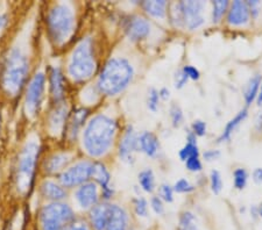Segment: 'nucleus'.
Returning a JSON list of instances; mask_svg holds the SVG:
<instances>
[{
  "label": "nucleus",
  "mask_w": 262,
  "mask_h": 230,
  "mask_svg": "<svg viewBox=\"0 0 262 230\" xmlns=\"http://www.w3.org/2000/svg\"><path fill=\"white\" fill-rule=\"evenodd\" d=\"M50 90H52V95L55 101H61L64 97V77L61 70L57 68L53 69L50 72Z\"/></svg>",
  "instance_id": "16"
},
{
  "label": "nucleus",
  "mask_w": 262,
  "mask_h": 230,
  "mask_svg": "<svg viewBox=\"0 0 262 230\" xmlns=\"http://www.w3.org/2000/svg\"><path fill=\"white\" fill-rule=\"evenodd\" d=\"M159 95L161 97L162 99H167L169 97V91L167 89H162L161 91L159 92Z\"/></svg>",
  "instance_id": "48"
},
{
  "label": "nucleus",
  "mask_w": 262,
  "mask_h": 230,
  "mask_svg": "<svg viewBox=\"0 0 262 230\" xmlns=\"http://www.w3.org/2000/svg\"><path fill=\"white\" fill-rule=\"evenodd\" d=\"M151 207H153V211L156 214H162L163 213V203L159 196H154L151 199Z\"/></svg>",
  "instance_id": "40"
},
{
  "label": "nucleus",
  "mask_w": 262,
  "mask_h": 230,
  "mask_svg": "<svg viewBox=\"0 0 262 230\" xmlns=\"http://www.w3.org/2000/svg\"><path fill=\"white\" fill-rule=\"evenodd\" d=\"M247 118V110H243L242 112H239L238 114L235 115L234 119H232L229 123L226 124L225 129H224V132L222 134V136L219 137V142H223V141H226L229 140L232 133L235 131V128L238 127V125L243 122V121Z\"/></svg>",
  "instance_id": "24"
},
{
  "label": "nucleus",
  "mask_w": 262,
  "mask_h": 230,
  "mask_svg": "<svg viewBox=\"0 0 262 230\" xmlns=\"http://www.w3.org/2000/svg\"><path fill=\"white\" fill-rule=\"evenodd\" d=\"M180 230H200L197 224V219L190 212H184L180 217Z\"/></svg>",
  "instance_id": "28"
},
{
  "label": "nucleus",
  "mask_w": 262,
  "mask_h": 230,
  "mask_svg": "<svg viewBox=\"0 0 262 230\" xmlns=\"http://www.w3.org/2000/svg\"><path fill=\"white\" fill-rule=\"evenodd\" d=\"M40 220L42 230H63L74 220V212L66 203L55 202L43 207Z\"/></svg>",
  "instance_id": "7"
},
{
  "label": "nucleus",
  "mask_w": 262,
  "mask_h": 230,
  "mask_svg": "<svg viewBox=\"0 0 262 230\" xmlns=\"http://www.w3.org/2000/svg\"><path fill=\"white\" fill-rule=\"evenodd\" d=\"M253 179L257 184H262V169H256L253 173Z\"/></svg>",
  "instance_id": "46"
},
{
  "label": "nucleus",
  "mask_w": 262,
  "mask_h": 230,
  "mask_svg": "<svg viewBox=\"0 0 262 230\" xmlns=\"http://www.w3.org/2000/svg\"><path fill=\"white\" fill-rule=\"evenodd\" d=\"M116 134V122L105 115H97L89 122L84 132V145L94 157H99L107 151Z\"/></svg>",
  "instance_id": "1"
},
{
  "label": "nucleus",
  "mask_w": 262,
  "mask_h": 230,
  "mask_svg": "<svg viewBox=\"0 0 262 230\" xmlns=\"http://www.w3.org/2000/svg\"><path fill=\"white\" fill-rule=\"evenodd\" d=\"M45 85L46 77L42 72L35 74L29 84L26 94V111L31 115L36 114L37 110H39L42 98H43Z\"/></svg>",
  "instance_id": "10"
},
{
  "label": "nucleus",
  "mask_w": 262,
  "mask_h": 230,
  "mask_svg": "<svg viewBox=\"0 0 262 230\" xmlns=\"http://www.w3.org/2000/svg\"><path fill=\"white\" fill-rule=\"evenodd\" d=\"M159 98H160L159 92L154 89H151L149 92V97H148V107H149L151 111L155 112L158 110Z\"/></svg>",
  "instance_id": "36"
},
{
  "label": "nucleus",
  "mask_w": 262,
  "mask_h": 230,
  "mask_svg": "<svg viewBox=\"0 0 262 230\" xmlns=\"http://www.w3.org/2000/svg\"><path fill=\"white\" fill-rule=\"evenodd\" d=\"M37 156H39V145L34 141L27 143L20 155L16 179H18L19 190L23 193H26L32 185Z\"/></svg>",
  "instance_id": "6"
},
{
  "label": "nucleus",
  "mask_w": 262,
  "mask_h": 230,
  "mask_svg": "<svg viewBox=\"0 0 262 230\" xmlns=\"http://www.w3.org/2000/svg\"><path fill=\"white\" fill-rule=\"evenodd\" d=\"M230 3L227 0H218V2H213V21L218 22L219 20L223 18V15L227 11Z\"/></svg>",
  "instance_id": "30"
},
{
  "label": "nucleus",
  "mask_w": 262,
  "mask_h": 230,
  "mask_svg": "<svg viewBox=\"0 0 262 230\" xmlns=\"http://www.w3.org/2000/svg\"><path fill=\"white\" fill-rule=\"evenodd\" d=\"M139 149V139L132 127L126 129V133L119 146V155L124 161H132L133 152Z\"/></svg>",
  "instance_id": "14"
},
{
  "label": "nucleus",
  "mask_w": 262,
  "mask_h": 230,
  "mask_svg": "<svg viewBox=\"0 0 262 230\" xmlns=\"http://www.w3.org/2000/svg\"><path fill=\"white\" fill-rule=\"evenodd\" d=\"M170 116L172 120V124H174L175 127H179V125L182 123V121H183V113H182L181 108L177 106V105H172L171 106Z\"/></svg>",
  "instance_id": "33"
},
{
  "label": "nucleus",
  "mask_w": 262,
  "mask_h": 230,
  "mask_svg": "<svg viewBox=\"0 0 262 230\" xmlns=\"http://www.w3.org/2000/svg\"><path fill=\"white\" fill-rule=\"evenodd\" d=\"M203 7L204 4L202 2H181L176 5L177 20L191 31L196 29L204 23Z\"/></svg>",
  "instance_id": "8"
},
{
  "label": "nucleus",
  "mask_w": 262,
  "mask_h": 230,
  "mask_svg": "<svg viewBox=\"0 0 262 230\" xmlns=\"http://www.w3.org/2000/svg\"><path fill=\"white\" fill-rule=\"evenodd\" d=\"M182 71H183L185 76L190 79H193V81H196V79L200 78V71H198L196 68H193V66H191V65L184 66Z\"/></svg>",
  "instance_id": "38"
},
{
  "label": "nucleus",
  "mask_w": 262,
  "mask_h": 230,
  "mask_svg": "<svg viewBox=\"0 0 262 230\" xmlns=\"http://www.w3.org/2000/svg\"><path fill=\"white\" fill-rule=\"evenodd\" d=\"M92 165L91 162H79L70 169H68L61 174V183L66 187H74L84 184L91 178L92 174Z\"/></svg>",
  "instance_id": "9"
},
{
  "label": "nucleus",
  "mask_w": 262,
  "mask_h": 230,
  "mask_svg": "<svg viewBox=\"0 0 262 230\" xmlns=\"http://www.w3.org/2000/svg\"><path fill=\"white\" fill-rule=\"evenodd\" d=\"M256 128L259 132H262V114L257 115L256 119Z\"/></svg>",
  "instance_id": "47"
},
{
  "label": "nucleus",
  "mask_w": 262,
  "mask_h": 230,
  "mask_svg": "<svg viewBox=\"0 0 262 230\" xmlns=\"http://www.w3.org/2000/svg\"><path fill=\"white\" fill-rule=\"evenodd\" d=\"M192 129H193V134L198 136H203L206 132V124L203 122V121L198 120L195 121L192 124Z\"/></svg>",
  "instance_id": "39"
},
{
  "label": "nucleus",
  "mask_w": 262,
  "mask_h": 230,
  "mask_svg": "<svg viewBox=\"0 0 262 230\" xmlns=\"http://www.w3.org/2000/svg\"><path fill=\"white\" fill-rule=\"evenodd\" d=\"M91 178H94L95 181L103 187V191L110 190L108 183H110V173L105 165L101 163H94L92 165V174Z\"/></svg>",
  "instance_id": "22"
},
{
  "label": "nucleus",
  "mask_w": 262,
  "mask_h": 230,
  "mask_svg": "<svg viewBox=\"0 0 262 230\" xmlns=\"http://www.w3.org/2000/svg\"><path fill=\"white\" fill-rule=\"evenodd\" d=\"M96 62L94 56L91 39L83 40L77 45L71 56L69 64V73L75 81L81 82L90 78L95 72Z\"/></svg>",
  "instance_id": "4"
},
{
  "label": "nucleus",
  "mask_w": 262,
  "mask_h": 230,
  "mask_svg": "<svg viewBox=\"0 0 262 230\" xmlns=\"http://www.w3.org/2000/svg\"><path fill=\"white\" fill-rule=\"evenodd\" d=\"M161 195L162 198L168 202L172 201V188L169 185H162L161 186Z\"/></svg>",
  "instance_id": "41"
},
{
  "label": "nucleus",
  "mask_w": 262,
  "mask_h": 230,
  "mask_svg": "<svg viewBox=\"0 0 262 230\" xmlns=\"http://www.w3.org/2000/svg\"><path fill=\"white\" fill-rule=\"evenodd\" d=\"M139 182H140L141 187L146 192H153L155 181H154V174L151 172V170H145L139 174Z\"/></svg>",
  "instance_id": "29"
},
{
  "label": "nucleus",
  "mask_w": 262,
  "mask_h": 230,
  "mask_svg": "<svg viewBox=\"0 0 262 230\" xmlns=\"http://www.w3.org/2000/svg\"><path fill=\"white\" fill-rule=\"evenodd\" d=\"M257 103L259 105L262 104V83H261V90H260V93L257 94Z\"/></svg>",
  "instance_id": "50"
},
{
  "label": "nucleus",
  "mask_w": 262,
  "mask_h": 230,
  "mask_svg": "<svg viewBox=\"0 0 262 230\" xmlns=\"http://www.w3.org/2000/svg\"><path fill=\"white\" fill-rule=\"evenodd\" d=\"M108 207L107 205H98L92 208L90 213L91 223L96 230L106 229L107 219H108Z\"/></svg>",
  "instance_id": "17"
},
{
  "label": "nucleus",
  "mask_w": 262,
  "mask_h": 230,
  "mask_svg": "<svg viewBox=\"0 0 262 230\" xmlns=\"http://www.w3.org/2000/svg\"><path fill=\"white\" fill-rule=\"evenodd\" d=\"M261 85V76L256 74L253 77L251 81L248 82L246 90H245V100H246L247 105H251L254 99L257 97V92H259V87Z\"/></svg>",
  "instance_id": "26"
},
{
  "label": "nucleus",
  "mask_w": 262,
  "mask_h": 230,
  "mask_svg": "<svg viewBox=\"0 0 262 230\" xmlns=\"http://www.w3.org/2000/svg\"><path fill=\"white\" fill-rule=\"evenodd\" d=\"M128 216L127 213L117 205L108 207V219L105 230H127Z\"/></svg>",
  "instance_id": "12"
},
{
  "label": "nucleus",
  "mask_w": 262,
  "mask_h": 230,
  "mask_svg": "<svg viewBox=\"0 0 262 230\" xmlns=\"http://www.w3.org/2000/svg\"><path fill=\"white\" fill-rule=\"evenodd\" d=\"M88 110H85V108H79V110L73 113V115H71L69 120V125H68V133H69L71 137H76V135H77L79 128L83 125Z\"/></svg>",
  "instance_id": "20"
},
{
  "label": "nucleus",
  "mask_w": 262,
  "mask_h": 230,
  "mask_svg": "<svg viewBox=\"0 0 262 230\" xmlns=\"http://www.w3.org/2000/svg\"><path fill=\"white\" fill-rule=\"evenodd\" d=\"M6 23V18L3 14H0V28H3Z\"/></svg>",
  "instance_id": "49"
},
{
  "label": "nucleus",
  "mask_w": 262,
  "mask_h": 230,
  "mask_svg": "<svg viewBox=\"0 0 262 230\" xmlns=\"http://www.w3.org/2000/svg\"><path fill=\"white\" fill-rule=\"evenodd\" d=\"M221 156V152L217 151V150H209V151H206L204 154V157L206 161H213V160H217V158Z\"/></svg>",
  "instance_id": "44"
},
{
  "label": "nucleus",
  "mask_w": 262,
  "mask_h": 230,
  "mask_svg": "<svg viewBox=\"0 0 262 230\" xmlns=\"http://www.w3.org/2000/svg\"><path fill=\"white\" fill-rule=\"evenodd\" d=\"M188 77L185 76L183 71L179 74V76L176 77V87H179V89H181V87H183L185 85V83H187L188 81Z\"/></svg>",
  "instance_id": "43"
},
{
  "label": "nucleus",
  "mask_w": 262,
  "mask_h": 230,
  "mask_svg": "<svg viewBox=\"0 0 262 230\" xmlns=\"http://www.w3.org/2000/svg\"><path fill=\"white\" fill-rule=\"evenodd\" d=\"M210 181H211V188H212V191L214 193H219L223 187L221 173H219L218 171H212V172H211Z\"/></svg>",
  "instance_id": "32"
},
{
  "label": "nucleus",
  "mask_w": 262,
  "mask_h": 230,
  "mask_svg": "<svg viewBox=\"0 0 262 230\" xmlns=\"http://www.w3.org/2000/svg\"><path fill=\"white\" fill-rule=\"evenodd\" d=\"M69 161L70 157L66 154L55 155L47 163V171L48 172H56V171L61 170L63 166H66Z\"/></svg>",
  "instance_id": "27"
},
{
  "label": "nucleus",
  "mask_w": 262,
  "mask_h": 230,
  "mask_svg": "<svg viewBox=\"0 0 262 230\" xmlns=\"http://www.w3.org/2000/svg\"><path fill=\"white\" fill-rule=\"evenodd\" d=\"M76 199L83 208L92 207L98 201V190L95 183H84L76 192Z\"/></svg>",
  "instance_id": "13"
},
{
  "label": "nucleus",
  "mask_w": 262,
  "mask_h": 230,
  "mask_svg": "<svg viewBox=\"0 0 262 230\" xmlns=\"http://www.w3.org/2000/svg\"><path fill=\"white\" fill-rule=\"evenodd\" d=\"M200 156L198 146L196 143V135L193 133H190L188 135V143L185 144L180 151V157L182 161H187L191 157Z\"/></svg>",
  "instance_id": "23"
},
{
  "label": "nucleus",
  "mask_w": 262,
  "mask_h": 230,
  "mask_svg": "<svg viewBox=\"0 0 262 230\" xmlns=\"http://www.w3.org/2000/svg\"><path fill=\"white\" fill-rule=\"evenodd\" d=\"M185 165H187V169L192 171V172H198V171H201L202 163L200 161V156L189 158V160L185 161Z\"/></svg>",
  "instance_id": "37"
},
{
  "label": "nucleus",
  "mask_w": 262,
  "mask_h": 230,
  "mask_svg": "<svg viewBox=\"0 0 262 230\" xmlns=\"http://www.w3.org/2000/svg\"><path fill=\"white\" fill-rule=\"evenodd\" d=\"M247 178L248 174L246 172V170L236 169L234 171V186L238 188V190H243L247 184Z\"/></svg>",
  "instance_id": "31"
},
{
  "label": "nucleus",
  "mask_w": 262,
  "mask_h": 230,
  "mask_svg": "<svg viewBox=\"0 0 262 230\" xmlns=\"http://www.w3.org/2000/svg\"><path fill=\"white\" fill-rule=\"evenodd\" d=\"M257 212H259V215L262 217V203H261V206L257 208Z\"/></svg>",
  "instance_id": "51"
},
{
  "label": "nucleus",
  "mask_w": 262,
  "mask_h": 230,
  "mask_svg": "<svg viewBox=\"0 0 262 230\" xmlns=\"http://www.w3.org/2000/svg\"><path fill=\"white\" fill-rule=\"evenodd\" d=\"M28 60L19 48L12 49L4 65L3 86L11 95L18 94L28 74Z\"/></svg>",
  "instance_id": "3"
},
{
  "label": "nucleus",
  "mask_w": 262,
  "mask_h": 230,
  "mask_svg": "<svg viewBox=\"0 0 262 230\" xmlns=\"http://www.w3.org/2000/svg\"><path fill=\"white\" fill-rule=\"evenodd\" d=\"M133 78V68L124 58H112L104 66L98 79V89L107 95L119 93Z\"/></svg>",
  "instance_id": "2"
},
{
  "label": "nucleus",
  "mask_w": 262,
  "mask_h": 230,
  "mask_svg": "<svg viewBox=\"0 0 262 230\" xmlns=\"http://www.w3.org/2000/svg\"><path fill=\"white\" fill-rule=\"evenodd\" d=\"M247 6H248V10H249V13H252L253 18H256L257 14H259V2H247Z\"/></svg>",
  "instance_id": "42"
},
{
  "label": "nucleus",
  "mask_w": 262,
  "mask_h": 230,
  "mask_svg": "<svg viewBox=\"0 0 262 230\" xmlns=\"http://www.w3.org/2000/svg\"><path fill=\"white\" fill-rule=\"evenodd\" d=\"M125 31L130 40L140 41L149 34L150 24L146 19L140 18V16H132L126 22Z\"/></svg>",
  "instance_id": "11"
},
{
  "label": "nucleus",
  "mask_w": 262,
  "mask_h": 230,
  "mask_svg": "<svg viewBox=\"0 0 262 230\" xmlns=\"http://www.w3.org/2000/svg\"><path fill=\"white\" fill-rule=\"evenodd\" d=\"M63 230H89V228L84 223H73L68 224Z\"/></svg>",
  "instance_id": "45"
},
{
  "label": "nucleus",
  "mask_w": 262,
  "mask_h": 230,
  "mask_svg": "<svg viewBox=\"0 0 262 230\" xmlns=\"http://www.w3.org/2000/svg\"><path fill=\"white\" fill-rule=\"evenodd\" d=\"M48 31L56 44H62L69 39L74 28V13L67 5H56L48 14Z\"/></svg>",
  "instance_id": "5"
},
{
  "label": "nucleus",
  "mask_w": 262,
  "mask_h": 230,
  "mask_svg": "<svg viewBox=\"0 0 262 230\" xmlns=\"http://www.w3.org/2000/svg\"><path fill=\"white\" fill-rule=\"evenodd\" d=\"M41 191L46 198L55 200V201H58V200L66 198V191L54 182H45L41 186Z\"/></svg>",
  "instance_id": "21"
},
{
  "label": "nucleus",
  "mask_w": 262,
  "mask_h": 230,
  "mask_svg": "<svg viewBox=\"0 0 262 230\" xmlns=\"http://www.w3.org/2000/svg\"><path fill=\"white\" fill-rule=\"evenodd\" d=\"M249 10L247 4L245 2H233L231 5L229 11V15H227V21L229 23L234 24V26H240V24H245L249 19Z\"/></svg>",
  "instance_id": "15"
},
{
  "label": "nucleus",
  "mask_w": 262,
  "mask_h": 230,
  "mask_svg": "<svg viewBox=\"0 0 262 230\" xmlns=\"http://www.w3.org/2000/svg\"><path fill=\"white\" fill-rule=\"evenodd\" d=\"M143 8H145L147 13L150 15L156 16V18H163L166 14V8H167V2L164 0H154V2H145L142 4Z\"/></svg>",
  "instance_id": "25"
},
{
  "label": "nucleus",
  "mask_w": 262,
  "mask_h": 230,
  "mask_svg": "<svg viewBox=\"0 0 262 230\" xmlns=\"http://www.w3.org/2000/svg\"><path fill=\"white\" fill-rule=\"evenodd\" d=\"M134 209H135V213L139 216H146L147 215V212H148V207H147V201L145 199L142 198H139L134 201Z\"/></svg>",
  "instance_id": "35"
},
{
  "label": "nucleus",
  "mask_w": 262,
  "mask_h": 230,
  "mask_svg": "<svg viewBox=\"0 0 262 230\" xmlns=\"http://www.w3.org/2000/svg\"><path fill=\"white\" fill-rule=\"evenodd\" d=\"M193 188L195 187H193L188 181H185V179H180V181L175 184L174 190L176 192H179V193H188V192L193 191Z\"/></svg>",
  "instance_id": "34"
},
{
  "label": "nucleus",
  "mask_w": 262,
  "mask_h": 230,
  "mask_svg": "<svg viewBox=\"0 0 262 230\" xmlns=\"http://www.w3.org/2000/svg\"><path fill=\"white\" fill-rule=\"evenodd\" d=\"M67 113L68 108L66 105L58 103L57 106L54 108V111L52 112L49 118V125L52 132L57 133L64 127V123L67 121Z\"/></svg>",
  "instance_id": "18"
},
{
  "label": "nucleus",
  "mask_w": 262,
  "mask_h": 230,
  "mask_svg": "<svg viewBox=\"0 0 262 230\" xmlns=\"http://www.w3.org/2000/svg\"><path fill=\"white\" fill-rule=\"evenodd\" d=\"M159 141L156 139L154 134L145 132L140 137H139V148H141L142 151L148 155V156H155L159 150Z\"/></svg>",
  "instance_id": "19"
}]
</instances>
